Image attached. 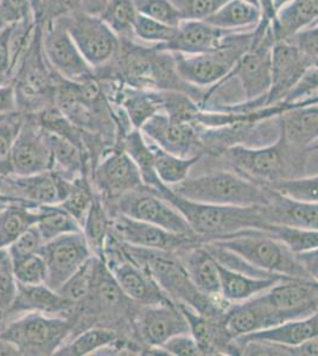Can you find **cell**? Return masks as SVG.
Listing matches in <instances>:
<instances>
[{
  "mask_svg": "<svg viewBox=\"0 0 318 356\" xmlns=\"http://www.w3.org/2000/svg\"><path fill=\"white\" fill-rule=\"evenodd\" d=\"M94 73L99 80H116L133 88L182 92L198 104L205 97L201 88L186 83L178 75L175 54L141 44L133 37H121L117 55Z\"/></svg>",
  "mask_w": 318,
  "mask_h": 356,
  "instance_id": "1",
  "label": "cell"
},
{
  "mask_svg": "<svg viewBox=\"0 0 318 356\" xmlns=\"http://www.w3.org/2000/svg\"><path fill=\"white\" fill-rule=\"evenodd\" d=\"M156 191L184 216L202 241L203 238L214 240L247 229H262L271 222L267 206H215L195 202L182 197L163 183Z\"/></svg>",
  "mask_w": 318,
  "mask_h": 356,
  "instance_id": "2",
  "label": "cell"
},
{
  "mask_svg": "<svg viewBox=\"0 0 318 356\" xmlns=\"http://www.w3.org/2000/svg\"><path fill=\"white\" fill-rule=\"evenodd\" d=\"M121 247L126 257L145 268L173 302L186 304L193 310L209 316L221 315L228 309L198 291L176 252L143 248L124 241H121Z\"/></svg>",
  "mask_w": 318,
  "mask_h": 356,
  "instance_id": "3",
  "label": "cell"
},
{
  "mask_svg": "<svg viewBox=\"0 0 318 356\" xmlns=\"http://www.w3.org/2000/svg\"><path fill=\"white\" fill-rule=\"evenodd\" d=\"M43 25L36 23L33 38L23 54L13 75L16 110L35 114L55 106L58 74L49 65L42 43Z\"/></svg>",
  "mask_w": 318,
  "mask_h": 356,
  "instance_id": "4",
  "label": "cell"
},
{
  "mask_svg": "<svg viewBox=\"0 0 318 356\" xmlns=\"http://www.w3.org/2000/svg\"><path fill=\"white\" fill-rule=\"evenodd\" d=\"M169 188L184 199L215 206L271 204V191L267 186L230 171H215L198 177H188Z\"/></svg>",
  "mask_w": 318,
  "mask_h": 356,
  "instance_id": "5",
  "label": "cell"
},
{
  "mask_svg": "<svg viewBox=\"0 0 318 356\" xmlns=\"http://www.w3.org/2000/svg\"><path fill=\"white\" fill-rule=\"evenodd\" d=\"M77 315L55 316L29 312L8 321L0 337L13 346L19 355H55L74 335Z\"/></svg>",
  "mask_w": 318,
  "mask_h": 356,
  "instance_id": "6",
  "label": "cell"
},
{
  "mask_svg": "<svg viewBox=\"0 0 318 356\" xmlns=\"http://www.w3.org/2000/svg\"><path fill=\"white\" fill-rule=\"evenodd\" d=\"M286 145L280 138L266 146L235 145L220 154L241 175L253 182L269 186L271 183L296 177L305 164L304 152Z\"/></svg>",
  "mask_w": 318,
  "mask_h": 356,
  "instance_id": "7",
  "label": "cell"
},
{
  "mask_svg": "<svg viewBox=\"0 0 318 356\" xmlns=\"http://www.w3.org/2000/svg\"><path fill=\"white\" fill-rule=\"evenodd\" d=\"M254 29L228 33L218 48L208 53L198 55L173 53L178 75L193 87L201 89L208 87L207 92L218 87L225 77L230 76L240 58L251 48Z\"/></svg>",
  "mask_w": 318,
  "mask_h": 356,
  "instance_id": "8",
  "label": "cell"
},
{
  "mask_svg": "<svg viewBox=\"0 0 318 356\" xmlns=\"http://www.w3.org/2000/svg\"><path fill=\"white\" fill-rule=\"evenodd\" d=\"M206 243L225 248L267 273L309 280L294 252L260 229H247Z\"/></svg>",
  "mask_w": 318,
  "mask_h": 356,
  "instance_id": "9",
  "label": "cell"
},
{
  "mask_svg": "<svg viewBox=\"0 0 318 356\" xmlns=\"http://www.w3.org/2000/svg\"><path fill=\"white\" fill-rule=\"evenodd\" d=\"M276 42L271 22L262 17V21L254 29V40L251 48L240 58L230 76L225 77L218 87L209 92L206 90L202 105L209 102L212 94L218 87L230 81V79L237 77L245 94V102L260 100L264 107L265 97L272 82V53Z\"/></svg>",
  "mask_w": 318,
  "mask_h": 356,
  "instance_id": "10",
  "label": "cell"
},
{
  "mask_svg": "<svg viewBox=\"0 0 318 356\" xmlns=\"http://www.w3.org/2000/svg\"><path fill=\"white\" fill-rule=\"evenodd\" d=\"M65 25L82 56L97 69L112 61L120 47V38L100 16L75 8L56 17Z\"/></svg>",
  "mask_w": 318,
  "mask_h": 356,
  "instance_id": "11",
  "label": "cell"
},
{
  "mask_svg": "<svg viewBox=\"0 0 318 356\" xmlns=\"http://www.w3.org/2000/svg\"><path fill=\"white\" fill-rule=\"evenodd\" d=\"M111 216L122 214L134 220L161 227L166 231L183 235H196L184 216L171 206L153 188L143 186L122 195L113 202L105 203Z\"/></svg>",
  "mask_w": 318,
  "mask_h": 356,
  "instance_id": "12",
  "label": "cell"
},
{
  "mask_svg": "<svg viewBox=\"0 0 318 356\" xmlns=\"http://www.w3.org/2000/svg\"><path fill=\"white\" fill-rule=\"evenodd\" d=\"M72 181L54 170L30 176L8 175L0 177V203H20L33 208L60 204L68 195Z\"/></svg>",
  "mask_w": 318,
  "mask_h": 356,
  "instance_id": "13",
  "label": "cell"
},
{
  "mask_svg": "<svg viewBox=\"0 0 318 356\" xmlns=\"http://www.w3.org/2000/svg\"><path fill=\"white\" fill-rule=\"evenodd\" d=\"M90 179L105 203L145 186L136 163L121 146L109 149L99 159L90 171Z\"/></svg>",
  "mask_w": 318,
  "mask_h": 356,
  "instance_id": "14",
  "label": "cell"
},
{
  "mask_svg": "<svg viewBox=\"0 0 318 356\" xmlns=\"http://www.w3.org/2000/svg\"><path fill=\"white\" fill-rule=\"evenodd\" d=\"M133 332L146 347L161 348L173 336L190 332L180 305L168 300L153 305H139L132 320Z\"/></svg>",
  "mask_w": 318,
  "mask_h": 356,
  "instance_id": "15",
  "label": "cell"
},
{
  "mask_svg": "<svg viewBox=\"0 0 318 356\" xmlns=\"http://www.w3.org/2000/svg\"><path fill=\"white\" fill-rule=\"evenodd\" d=\"M43 50L55 73L70 81L82 82L95 76L65 25L57 18L43 24Z\"/></svg>",
  "mask_w": 318,
  "mask_h": 356,
  "instance_id": "16",
  "label": "cell"
},
{
  "mask_svg": "<svg viewBox=\"0 0 318 356\" xmlns=\"http://www.w3.org/2000/svg\"><path fill=\"white\" fill-rule=\"evenodd\" d=\"M40 254L47 265L45 285L57 291L94 255L82 232L61 235L40 247Z\"/></svg>",
  "mask_w": 318,
  "mask_h": 356,
  "instance_id": "17",
  "label": "cell"
},
{
  "mask_svg": "<svg viewBox=\"0 0 318 356\" xmlns=\"http://www.w3.org/2000/svg\"><path fill=\"white\" fill-rule=\"evenodd\" d=\"M53 154L45 131L33 114H25L10 157V175L30 176L53 170Z\"/></svg>",
  "mask_w": 318,
  "mask_h": 356,
  "instance_id": "18",
  "label": "cell"
},
{
  "mask_svg": "<svg viewBox=\"0 0 318 356\" xmlns=\"http://www.w3.org/2000/svg\"><path fill=\"white\" fill-rule=\"evenodd\" d=\"M141 131L146 140L178 157L198 156L205 150L196 124L173 120L164 112L150 118Z\"/></svg>",
  "mask_w": 318,
  "mask_h": 356,
  "instance_id": "19",
  "label": "cell"
},
{
  "mask_svg": "<svg viewBox=\"0 0 318 356\" xmlns=\"http://www.w3.org/2000/svg\"><path fill=\"white\" fill-rule=\"evenodd\" d=\"M111 231L124 243L161 251L178 252L203 243L198 235L177 234L122 214L113 215Z\"/></svg>",
  "mask_w": 318,
  "mask_h": 356,
  "instance_id": "20",
  "label": "cell"
},
{
  "mask_svg": "<svg viewBox=\"0 0 318 356\" xmlns=\"http://www.w3.org/2000/svg\"><path fill=\"white\" fill-rule=\"evenodd\" d=\"M315 63L314 58L303 53L292 42H276L272 53V82L264 107L284 102Z\"/></svg>",
  "mask_w": 318,
  "mask_h": 356,
  "instance_id": "21",
  "label": "cell"
},
{
  "mask_svg": "<svg viewBox=\"0 0 318 356\" xmlns=\"http://www.w3.org/2000/svg\"><path fill=\"white\" fill-rule=\"evenodd\" d=\"M262 297L285 322L303 318L318 310V283L310 280H282Z\"/></svg>",
  "mask_w": 318,
  "mask_h": 356,
  "instance_id": "22",
  "label": "cell"
},
{
  "mask_svg": "<svg viewBox=\"0 0 318 356\" xmlns=\"http://www.w3.org/2000/svg\"><path fill=\"white\" fill-rule=\"evenodd\" d=\"M279 138L294 150L318 142V94L303 99L278 118Z\"/></svg>",
  "mask_w": 318,
  "mask_h": 356,
  "instance_id": "23",
  "label": "cell"
},
{
  "mask_svg": "<svg viewBox=\"0 0 318 356\" xmlns=\"http://www.w3.org/2000/svg\"><path fill=\"white\" fill-rule=\"evenodd\" d=\"M77 307L63 298L58 292L45 284L25 285L18 283L13 305L1 318V327L8 321L29 312H40L55 316L75 315ZM0 327V328H1Z\"/></svg>",
  "mask_w": 318,
  "mask_h": 356,
  "instance_id": "24",
  "label": "cell"
},
{
  "mask_svg": "<svg viewBox=\"0 0 318 356\" xmlns=\"http://www.w3.org/2000/svg\"><path fill=\"white\" fill-rule=\"evenodd\" d=\"M284 322L282 316L266 303L262 293L251 300L230 304L225 312V327L233 340Z\"/></svg>",
  "mask_w": 318,
  "mask_h": 356,
  "instance_id": "25",
  "label": "cell"
},
{
  "mask_svg": "<svg viewBox=\"0 0 318 356\" xmlns=\"http://www.w3.org/2000/svg\"><path fill=\"white\" fill-rule=\"evenodd\" d=\"M230 33L235 31L216 28L201 19H183L173 41L154 47L170 53L198 55L218 48L222 40Z\"/></svg>",
  "mask_w": 318,
  "mask_h": 356,
  "instance_id": "26",
  "label": "cell"
},
{
  "mask_svg": "<svg viewBox=\"0 0 318 356\" xmlns=\"http://www.w3.org/2000/svg\"><path fill=\"white\" fill-rule=\"evenodd\" d=\"M189 273L198 291L223 307H230L221 296V280L218 261L207 250L203 243L176 252Z\"/></svg>",
  "mask_w": 318,
  "mask_h": 356,
  "instance_id": "27",
  "label": "cell"
},
{
  "mask_svg": "<svg viewBox=\"0 0 318 356\" xmlns=\"http://www.w3.org/2000/svg\"><path fill=\"white\" fill-rule=\"evenodd\" d=\"M316 336H318V310L303 318L287 321L272 328L240 336L234 342L241 344L252 341H265L284 346H299Z\"/></svg>",
  "mask_w": 318,
  "mask_h": 356,
  "instance_id": "28",
  "label": "cell"
},
{
  "mask_svg": "<svg viewBox=\"0 0 318 356\" xmlns=\"http://www.w3.org/2000/svg\"><path fill=\"white\" fill-rule=\"evenodd\" d=\"M221 296L227 303H240L267 291L282 280L290 277H255L223 266L218 263Z\"/></svg>",
  "mask_w": 318,
  "mask_h": 356,
  "instance_id": "29",
  "label": "cell"
},
{
  "mask_svg": "<svg viewBox=\"0 0 318 356\" xmlns=\"http://www.w3.org/2000/svg\"><path fill=\"white\" fill-rule=\"evenodd\" d=\"M317 22L318 0H291L277 13L271 28L276 41H284Z\"/></svg>",
  "mask_w": 318,
  "mask_h": 356,
  "instance_id": "30",
  "label": "cell"
},
{
  "mask_svg": "<svg viewBox=\"0 0 318 356\" xmlns=\"http://www.w3.org/2000/svg\"><path fill=\"white\" fill-rule=\"evenodd\" d=\"M270 191L271 204L267 209L271 223L318 231V203L299 202Z\"/></svg>",
  "mask_w": 318,
  "mask_h": 356,
  "instance_id": "31",
  "label": "cell"
},
{
  "mask_svg": "<svg viewBox=\"0 0 318 356\" xmlns=\"http://www.w3.org/2000/svg\"><path fill=\"white\" fill-rule=\"evenodd\" d=\"M262 10L246 0H230L205 21L213 26L228 31H246L254 29L262 21Z\"/></svg>",
  "mask_w": 318,
  "mask_h": 356,
  "instance_id": "32",
  "label": "cell"
},
{
  "mask_svg": "<svg viewBox=\"0 0 318 356\" xmlns=\"http://www.w3.org/2000/svg\"><path fill=\"white\" fill-rule=\"evenodd\" d=\"M119 339H120V335L116 329L93 325V327L84 329L72 336L58 349V352L55 355L88 356L92 354H97L102 349L112 346Z\"/></svg>",
  "mask_w": 318,
  "mask_h": 356,
  "instance_id": "33",
  "label": "cell"
},
{
  "mask_svg": "<svg viewBox=\"0 0 318 356\" xmlns=\"http://www.w3.org/2000/svg\"><path fill=\"white\" fill-rule=\"evenodd\" d=\"M36 221V208L20 203H0V248H8Z\"/></svg>",
  "mask_w": 318,
  "mask_h": 356,
  "instance_id": "34",
  "label": "cell"
},
{
  "mask_svg": "<svg viewBox=\"0 0 318 356\" xmlns=\"http://www.w3.org/2000/svg\"><path fill=\"white\" fill-rule=\"evenodd\" d=\"M111 228L112 216L109 214L104 200L97 193L86 216L85 222L82 225V233L94 255L102 258Z\"/></svg>",
  "mask_w": 318,
  "mask_h": 356,
  "instance_id": "35",
  "label": "cell"
},
{
  "mask_svg": "<svg viewBox=\"0 0 318 356\" xmlns=\"http://www.w3.org/2000/svg\"><path fill=\"white\" fill-rule=\"evenodd\" d=\"M37 221L35 226L45 243L61 235L82 232L80 223L61 204H45L36 207Z\"/></svg>",
  "mask_w": 318,
  "mask_h": 356,
  "instance_id": "36",
  "label": "cell"
},
{
  "mask_svg": "<svg viewBox=\"0 0 318 356\" xmlns=\"http://www.w3.org/2000/svg\"><path fill=\"white\" fill-rule=\"evenodd\" d=\"M152 150L153 164L157 176L163 184L168 186H176L189 177V171L201 159L202 154L193 157L183 158L161 150L156 144L149 142Z\"/></svg>",
  "mask_w": 318,
  "mask_h": 356,
  "instance_id": "37",
  "label": "cell"
},
{
  "mask_svg": "<svg viewBox=\"0 0 318 356\" xmlns=\"http://www.w3.org/2000/svg\"><path fill=\"white\" fill-rule=\"evenodd\" d=\"M121 146L124 150L132 158L133 162L139 169L143 182L146 186L157 189L161 186V179L158 178L157 172L153 164V154L149 143L143 136L141 130L133 129L118 145Z\"/></svg>",
  "mask_w": 318,
  "mask_h": 356,
  "instance_id": "38",
  "label": "cell"
},
{
  "mask_svg": "<svg viewBox=\"0 0 318 356\" xmlns=\"http://www.w3.org/2000/svg\"><path fill=\"white\" fill-rule=\"evenodd\" d=\"M260 231L279 240L290 248L294 254L310 251L318 247V231L282 223H266Z\"/></svg>",
  "mask_w": 318,
  "mask_h": 356,
  "instance_id": "39",
  "label": "cell"
},
{
  "mask_svg": "<svg viewBox=\"0 0 318 356\" xmlns=\"http://www.w3.org/2000/svg\"><path fill=\"white\" fill-rule=\"evenodd\" d=\"M97 191L94 188L90 175H82L72 181L70 189L65 199L60 203L80 223L81 228L85 222L89 208L93 203Z\"/></svg>",
  "mask_w": 318,
  "mask_h": 356,
  "instance_id": "40",
  "label": "cell"
},
{
  "mask_svg": "<svg viewBox=\"0 0 318 356\" xmlns=\"http://www.w3.org/2000/svg\"><path fill=\"white\" fill-rule=\"evenodd\" d=\"M138 13L133 0H107L105 8L99 16L106 24L121 37H133V23Z\"/></svg>",
  "mask_w": 318,
  "mask_h": 356,
  "instance_id": "41",
  "label": "cell"
},
{
  "mask_svg": "<svg viewBox=\"0 0 318 356\" xmlns=\"http://www.w3.org/2000/svg\"><path fill=\"white\" fill-rule=\"evenodd\" d=\"M265 186L286 199L299 202L318 203V175L283 179Z\"/></svg>",
  "mask_w": 318,
  "mask_h": 356,
  "instance_id": "42",
  "label": "cell"
},
{
  "mask_svg": "<svg viewBox=\"0 0 318 356\" xmlns=\"http://www.w3.org/2000/svg\"><path fill=\"white\" fill-rule=\"evenodd\" d=\"M97 255H92L79 271L75 272L57 292L63 298L74 304L75 307L80 305L87 298L92 284H93L94 270H95Z\"/></svg>",
  "mask_w": 318,
  "mask_h": 356,
  "instance_id": "43",
  "label": "cell"
},
{
  "mask_svg": "<svg viewBox=\"0 0 318 356\" xmlns=\"http://www.w3.org/2000/svg\"><path fill=\"white\" fill-rule=\"evenodd\" d=\"M24 118V113L16 111L0 122V177L10 175V157Z\"/></svg>",
  "mask_w": 318,
  "mask_h": 356,
  "instance_id": "44",
  "label": "cell"
},
{
  "mask_svg": "<svg viewBox=\"0 0 318 356\" xmlns=\"http://www.w3.org/2000/svg\"><path fill=\"white\" fill-rule=\"evenodd\" d=\"M132 31L133 37L137 41L151 45L166 44L176 36L177 26H170L138 13Z\"/></svg>",
  "mask_w": 318,
  "mask_h": 356,
  "instance_id": "45",
  "label": "cell"
},
{
  "mask_svg": "<svg viewBox=\"0 0 318 356\" xmlns=\"http://www.w3.org/2000/svg\"><path fill=\"white\" fill-rule=\"evenodd\" d=\"M18 282L15 275L13 258L8 248H0V312L1 318L13 305L17 295Z\"/></svg>",
  "mask_w": 318,
  "mask_h": 356,
  "instance_id": "46",
  "label": "cell"
},
{
  "mask_svg": "<svg viewBox=\"0 0 318 356\" xmlns=\"http://www.w3.org/2000/svg\"><path fill=\"white\" fill-rule=\"evenodd\" d=\"M133 4L141 16L149 17L170 26H178L183 21L171 0H133Z\"/></svg>",
  "mask_w": 318,
  "mask_h": 356,
  "instance_id": "47",
  "label": "cell"
},
{
  "mask_svg": "<svg viewBox=\"0 0 318 356\" xmlns=\"http://www.w3.org/2000/svg\"><path fill=\"white\" fill-rule=\"evenodd\" d=\"M17 282L25 285H40L47 282V265L40 253L13 261Z\"/></svg>",
  "mask_w": 318,
  "mask_h": 356,
  "instance_id": "48",
  "label": "cell"
},
{
  "mask_svg": "<svg viewBox=\"0 0 318 356\" xmlns=\"http://www.w3.org/2000/svg\"><path fill=\"white\" fill-rule=\"evenodd\" d=\"M183 19H201L212 16L230 0H171Z\"/></svg>",
  "mask_w": 318,
  "mask_h": 356,
  "instance_id": "49",
  "label": "cell"
},
{
  "mask_svg": "<svg viewBox=\"0 0 318 356\" xmlns=\"http://www.w3.org/2000/svg\"><path fill=\"white\" fill-rule=\"evenodd\" d=\"M23 22H36L31 0H0V28Z\"/></svg>",
  "mask_w": 318,
  "mask_h": 356,
  "instance_id": "50",
  "label": "cell"
},
{
  "mask_svg": "<svg viewBox=\"0 0 318 356\" xmlns=\"http://www.w3.org/2000/svg\"><path fill=\"white\" fill-rule=\"evenodd\" d=\"M45 240L42 238L36 226L30 227L29 229L19 235L10 246L8 253L13 258V261L25 258L28 255L40 253V247L43 246Z\"/></svg>",
  "mask_w": 318,
  "mask_h": 356,
  "instance_id": "51",
  "label": "cell"
},
{
  "mask_svg": "<svg viewBox=\"0 0 318 356\" xmlns=\"http://www.w3.org/2000/svg\"><path fill=\"white\" fill-rule=\"evenodd\" d=\"M13 25H6L0 28V85H8L13 82L11 38H13Z\"/></svg>",
  "mask_w": 318,
  "mask_h": 356,
  "instance_id": "52",
  "label": "cell"
},
{
  "mask_svg": "<svg viewBox=\"0 0 318 356\" xmlns=\"http://www.w3.org/2000/svg\"><path fill=\"white\" fill-rule=\"evenodd\" d=\"M168 355L200 356L203 355L198 342L190 332L173 336L161 347Z\"/></svg>",
  "mask_w": 318,
  "mask_h": 356,
  "instance_id": "53",
  "label": "cell"
},
{
  "mask_svg": "<svg viewBox=\"0 0 318 356\" xmlns=\"http://www.w3.org/2000/svg\"><path fill=\"white\" fill-rule=\"evenodd\" d=\"M318 92V61L311 67L290 93L286 95L283 102H294L312 97Z\"/></svg>",
  "mask_w": 318,
  "mask_h": 356,
  "instance_id": "54",
  "label": "cell"
},
{
  "mask_svg": "<svg viewBox=\"0 0 318 356\" xmlns=\"http://www.w3.org/2000/svg\"><path fill=\"white\" fill-rule=\"evenodd\" d=\"M287 41L292 42L303 53L318 61V22L290 37Z\"/></svg>",
  "mask_w": 318,
  "mask_h": 356,
  "instance_id": "55",
  "label": "cell"
},
{
  "mask_svg": "<svg viewBox=\"0 0 318 356\" xmlns=\"http://www.w3.org/2000/svg\"><path fill=\"white\" fill-rule=\"evenodd\" d=\"M296 257L309 277V280L318 283V247L310 251L299 253Z\"/></svg>",
  "mask_w": 318,
  "mask_h": 356,
  "instance_id": "56",
  "label": "cell"
},
{
  "mask_svg": "<svg viewBox=\"0 0 318 356\" xmlns=\"http://www.w3.org/2000/svg\"><path fill=\"white\" fill-rule=\"evenodd\" d=\"M16 111V102H15L13 83L0 85V113H13Z\"/></svg>",
  "mask_w": 318,
  "mask_h": 356,
  "instance_id": "57",
  "label": "cell"
},
{
  "mask_svg": "<svg viewBox=\"0 0 318 356\" xmlns=\"http://www.w3.org/2000/svg\"><path fill=\"white\" fill-rule=\"evenodd\" d=\"M57 4L60 5L63 13H68L70 10L80 8L84 0H56Z\"/></svg>",
  "mask_w": 318,
  "mask_h": 356,
  "instance_id": "58",
  "label": "cell"
},
{
  "mask_svg": "<svg viewBox=\"0 0 318 356\" xmlns=\"http://www.w3.org/2000/svg\"><path fill=\"white\" fill-rule=\"evenodd\" d=\"M0 355H19L16 348L0 337Z\"/></svg>",
  "mask_w": 318,
  "mask_h": 356,
  "instance_id": "59",
  "label": "cell"
},
{
  "mask_svg": "<svg viewBox=\"0 0 318 356\" xmlns=\"http://www.w3.org/2000/svg\"><path fill=\"white\" fill-rule=\"evenodd\" d=\"M6 117V114H1L0 113V122L4 119V118Z\"/></svg>",
  "mask_w": 318,
  "mask_h": 356,
  "instance_id": "60",
  "label": "cell"
},
{
  "mask_svg": "<svg viewBox=\"0 0 318 356\" xmlns=\"http://www.w3.org/2000/svg\"><path fill=\"white\" fill-rule=\"evenodd\" d=\"M0 327H1V312H0Z\"/></svg>",
  "mask_w": 318,
  "mask_h": 356,
  "instance_id": "61",
  "label": "cell"
}]
</instances>
